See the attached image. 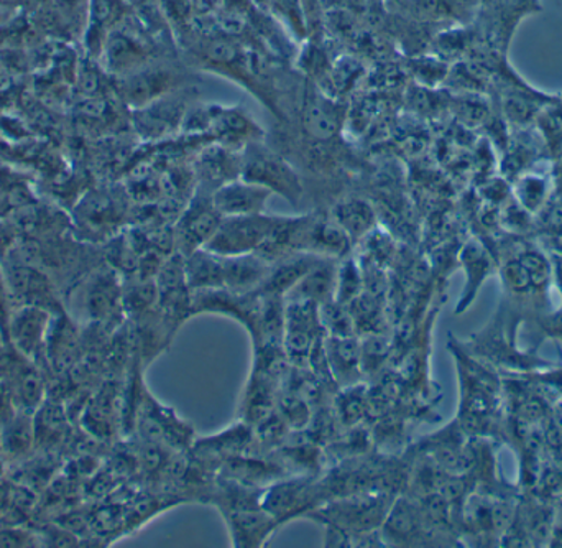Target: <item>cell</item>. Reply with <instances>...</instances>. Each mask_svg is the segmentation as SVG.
Here are the masks:
<instances>
[{
	"mask_svg": "<svg viewBox=\"0 0 562 548\" xmlns=\"http://www.w3.org/2000/svg\"><path fill=\"white\" fill-rule=\"evenodd\" d=\"M244 180L279 191L288 200H296L301 184L294 168L259 141L249 142L240 152Z\"/></svg>",
	"mask_w": 562,
	"mask_h": 548,
	"instance_id": "6da1fadb",
	"label": "cell"
},
{
	"mask_svg": "<svg viewBox=\"0 0 562 548\" xmlns=\"http://www.w3.org/2000/svg\"><path fill=\"white\" fill-rule=\"evenodd\" d=\"M279 223V217L262 214L229 217L226 223H221L213 239L206 244V249L220 256H246L262 249Z\"/></svg>",
	"mask_w": 562,
	"mask_h": 548,
	"instance_id": "7a4b0ae2",
	"label": "cell"
},
{
	"mask_svg": "<svg viewBox=\"0 0 562 548\" xmlns=\"http://www.w3.org/2000/svg\"><path fill=\"white\" fill-rule=\"evenodd\" d=\"M52 328V315L45 306L22 305L10 315L7 345L13 351L36 362L42 349L45 348Z\"/></svg>",
	"mask_w": 562,
	"mask_h": 548,
	"instance_id": "3957f363",
	"label": "cell"
},
{
	"mask_svg": "<svg viewBox=\"0 0 562 548\" xmlns=\"http://www.w3.org/2000/svg\"><path fill=\"white\" fill-rule=\"evenodd\" d=\"M2 361L16 409L35 414L45 399V381L38 366L16 351H13V358L9 355Z\"/></svg>",
	"mask_w": 562,
	"mask_h": 548,
	"instance_id": "277c9868",
	"label": "cell"
},
{
	"mask_svg": "<svg viewBox=\"0 0 562 548\" xmlns=\"http://www.w3.org/2000/svg\"><path fill=\"white\" fill-rule=\"evenodd\" d=\"M272 191L250 181H227L217 188L213 197L214 206L221 216H252L262 214Z\"/></svg>",
	"mask_w": 562,
	"mask_h": 548,
	"instance_id": "5b68a950",
	"label": "cell"
},
{
	"mask_svg": "<svg viewBox=\"0 0 562 548\" xmlns=\"http://www.w3.org/2000/svg\"><path fill=\"white\" fill-rule=\"evenodd\" d=\"M342 109L323 92L306 94L303 108L304 128L317 141H329L342 125Z\"/></svg>",
	"mask_w": 562,
	"mask_h": 548,
	"instance_id": "8992f818",
	"label": "cell"
},
{
	"mask_svg": "<svg viewBox=\"0 0 562 548\" xmlns=\"http://www.w3.org/2000/svg\"><path fill=\"white\" fill-rule=\"evenodd\" d=\"M36 444L35 414L19 411L0 427V450L10 458H22Z\"/></svg>",
	"mask_w": 562,
	"mask_h": 548,
	"instance_id": "52a82bcc",
	"label": "cell"
},
{
	"mask_svg": "<svg viewBox=\"0 0 562 548\" xmlns=\"http://www.w3.org/2000/svg\"><path fill=\"white\" fill-rule=\"evenodd\" d=\"M551 99L544 98L541 92L528 91L527 85H524L507 92L502 102V109H504V115L508 122L518 127H527L541 114L543 102L551 101Z\"/></svg>",
	"mask_w": 562,
	"mask_h": 548,
	"instance_id": "ba28073f",
	"label": "cell"
},
{
	"mask_svg": "<svg viewBox=\"0 0 562 548\" xmlns=\"http://www.w3.org/2000/svg\"><path fill=\"white\" fill-rule=\"evenodd\" d=\"M221 226V213L216 206L207 208L196 206V210L190 211L183 223H181V231H183V241L187 246H200L201 243H210L214 234L217 233Z\"/></svg>",
	"mask_w": 562,
	"mask_h": 548,
	"instance_id": "9c48e42d",
	"label": "cell"
},
{
	"mask_svg": "<svg viewBox=\"0 0 562 548\" xmlns=\"http://www.w3.org/2000/svg\"><path fill=\"white\" fill-rule=\"evenodd\" d=\"M319 262L321 260L314 256L293 257V259L286 260L281 264L279 269L273 270L272 273L269 272L266 279L267 290L279 293L291 289Z\"/></svg>",
	"mask_w": 562,
	"mask_h": 548,
	"instance_id": "30bf717a",
	"label": "cell"
},
{
	"mask_svg": "<svg viewBox=\"0 0 562 548\" xmlns=\"http://www.w3.org/2000/svg\"><path fill=\"white\" fill-rule=\"evenodd\" d=\"M337 224L347 236H362L373 224V211L363 201L352 200L339 204L336 210Z\"/></svg>",
	"mask_w": 562,
	"mask_h": 548,
	"instance_id": "8fae6325",
	"label": "cell"
},
{
	"mask_svg": "<svg viewBox=\"0 0 562 548\" xmlns=\"http://www.w3.org/2000/svg\"><path fill=\"white\" fill-rule=\"evenodd\" d=\"M518 201L527 213L540 210L548 197V181L541 175H525L517 188Z\"/></svg>",
	"mask_w": 562,
	"mask_h": 548,
	"instance_id": "7c38bea8",
	"label": "cell"
},
{
	"mask_svg": "<svg viewBox=\"0 0 562 548\" xmlns=\"http://www.w3.org/2000/svg\"><path fill=\"white\" fill-rule=\"evenodd\" d=\"M518 259H520L521 266L525 267L528 277H530L531 289L540 290V292L547 290L551 279L550 260L538 250H527Z\"/></svg>",
	"mask_w": 562,
	"mask_h": 548,
	"instance_id": "4fadbf2b",
	"label": "cell"
},
{
	"mask_svg": "<svg viewBox=\"0 0 562 548\" xmlns=\"http://www.w3.org/2000/svg\"><path fill=\"white\" fill-rule=\"evenodd\" d=\"M114 302V289L111 283L101 280L94 283L89 290L88 295V310L94 316L104 315L111 310V303Z\"/></svg>",
	"mask_w": 562,
	"mask_h": 548,
	"instance_id": "5bb4252c",
	"label": "cell"
},
{
	"mask_svg": "<svg viewBox=\"0 0 562 548\" xmlns=\"http://www.w3.org/2000/svg\"><path fill=\"white\" fill-rule=\"evenodd\" d=\"M505 286L515 293H527L531 290L530 277L521 266L520 259L510 260L502 270Z\"/></svg>",
	"mask_w": 562,
	"mask_h": 548,
	"instance_id": "9a60e30c",
	"label": "cell"
},
{
	"mask_svg": "<svg viewBox=\"0 0 562 548\" xmlns=\"http://www.w3.org/2000/svg\"><path fill=\"white\" fill-rule=\"evenodd\" d=\"M16 412H19V409H16L15 399H13L3 361L0 359V427H3Z\"/></svg>",
	"mask_w": 562,
	"mask_h": 548,
	"instance_id": "2e32d148",
	"label": "cell"
},
{
	"mask_svg": "<svg viewBox=\"0 0 562 548\" xmlns=\"http://www.w3.org/2000/svg\"><path fill=\"white\" fill-rule=\"evenodd\" d=\"M35 543L29 533L15 529V527H0V547H29Z\"/></svg>",
	"mask_w": 562,
	"mask_h": 548,
	"instance_id": "e0dca14e",
	"label": "cell"
},
{
	"mask_svg": "<svg viewBox=\"0 0 562 548\" xmlns=\"http://www.w3.org/2000/svg\"><path fill=\"white\" fill-rule=\"evenodd\" d=\"M551 543L562 546V503L553 516V533H551Z\"/></svg>",
	"mask_w": 562,
	"mask_h": 548,
	"instance_id": "ac0fdd59",
	"label": "cell"
},
{
	"mask_svg": "<svg viewBox=\"0 0 562 548\" xmlns=\"http://www.w3.org/2000/svg\"><path fill=\"white\" fill-rule=\"evenodd\" d=\"M554 385L562 389V371L557 372L553 378Z\"/></svg>",
	"mask_w": 562,
	"mask_h": 548,
	"instance_id": "d6986e66",
	"label": "cell"
},
{
	"mask_svg": "<svg viewBox=\"0 0 562 548\" xmlns=\"http://www.w3.org/2000/svg\"><path fill=\"white\" fill-rule=\"evenodd\" d=\"M494 2H495V0H481V3H482V5L485 7V9H487V7H491L492 3H494Z\"/></svg>",
	"mask_w": 562,
	"mask_h": 548,
	"instance_id": "ffe728a7",
	"label": "cell"
}]
</instances>
